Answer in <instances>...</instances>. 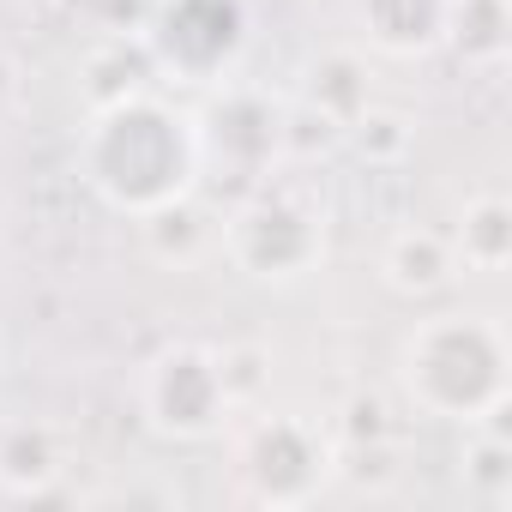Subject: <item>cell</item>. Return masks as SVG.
Returning <instances> with one entry per match:
<instances>
[{
    "label": "cell",
    "instance_id": "6da1fadb",
    "mask_svg": "<svg viewBox=\"0 0 512 512\" xmlns=\"http://www.w3.org/2000/svg\"><path fill=\"white\" fill-rule=\"evenodd\" d=\"M199 121L163 97L127 91L115 103H97L85 139H79V181L127 217H145L199 181Z\"/></svg>",
    "mask_w": 512,
    "mask_h": 512
},
{
    "label": "cell",
    "instance_id": "7a4b0ae2",
    "mask_svg": "<svg viewBox=\"0 0 512 512\" xmlns=\"http://www.w3.org/2000/svg\"><path fill=\"white\" fill-rule=\"evenodd\" d=\"M506 332L488 314H428L410 326L398 350V380L422 416L482 422L506 410Z\"/></svg>",
    "mask_w": 512,
    "mask_h": 512
},
{
    "label": "cell",
    "instance_id": "3957f363",
    "mask_svg": "<svg viewBox=\"0 0 512 512\" xmlns=\"http://www.w3.org/2000/svg\"><path fill=\"white\" fill-rule=\"evenodd\" d=\"M139 404H145V422L163 434V440H217L235 416V392L223 380V356L205 350V344H169L145 362V380H139Z\"/></svg>",
    "mask_w": 512,
    "mask_h": 512
},
{
    "label": "cell",
    "instance_id": "277c9868",
    "mask_svg": "<svg viewBox=\"0 0 512 512\" xmlns=\"http://www.w3.org/2000/svg\"><path fill=\"white\" fill-rule=\"evenodd\" d=\"M223 253L260 284H296L326 260V223L296 193H260L223 217Z\"/></svg>",
    "mask_w": 512,
    "mask_h": 512
},
{
    "label": "cell",
    "instance_id": "5b68a950",
    "mask_svg": "<svg viewBox=\"0 0 512 512\" xmlns=\"http://www.w3.org/2000/svg\"><path fill=\"white\" fill-rule=\"evenodd\" d=\"M235 476L260 506H308L332 482V440L302 416H253L235 434Z\"/></svg>",
    "mask_w": 512,
    "mask_h": 512
},
{
    "label": "cell",
    "instance_id": "8992f818",
    "mask_svg": "<svg viewBox=\"0 0 512 512\" xmlns=\"http://www.w3.org/2000/svg\"><path fill=\"white\" fill-rule=\"evenodd\" d=\"M145 43L163 73L187 85H223V73L247 49V7L241 0H157Z\"/></svg>",
    "mask_w": 512,
    "mask_h": 512
},
{
    "label": "cell",
    "instance_id": "52a82bcc",
    "mask_svg": "<svg viewBox=\"0 0 512 512\" xmlns=\"http://www.w3.org/2000/svg\"><path fill=\"white\" fill-rule=\"evenodd\" d=\"M199 145H217L235 169H266L284 151V115L253 91H223L211 121L199 127Z\"/></svg>",
    "mask_w": 512,
    "mask_h": 512
},
{
    "label": "cell",
    "instance_id": "ba28073f",
    "mask_svg": "<svg viewBox=\"0 0 512 512\" xmlns=\"http://www.w3.org/2000/svg\"><path fill=\"white\" fill-rule=\"evenodd\" d=\"M368 43L386 55H434L446 49V19H452V0H356Z\"/></svg>",
    "mask_w": 512,
    "mask_h": 512
},
{
    "label": "cell",
    "instance_id": "9c48e42d",
    "mask_svg": "<svg viewBox=\"0 0 512 512\" xmlns=\"http://www.w3.org/2000/svg\"><path fill=\"white\" fill-rule=\"evenodd\" d=\"M145 223V247L157 253L163 266H199L211 247H223V223L193 199V193H181V199H169V205H157V211H145L139 217Z\"/></svg>",
    "mask_w": 512,
    "mask_h": 512
},
{
    "label": "cell",
    "instance_id": "30bf717a",
    "mask_svg": "<svg viewBox=\"0 0 512 512\" xmlns=\"http://www.w3.org/2000/svg\"><path fill=\"white\" fill-rule=\"evenodd\" d=\"M380 272H386V284H392L398 296H416V302H422V296L452 290V278H458V253H452V241L434 235V229H404V235H392Z\"/></svg>",
    "mask_w": 512,
    "mask_h": 512
},
{
    "label": "cell",
    "instance_id": "8fae6325",
    "mask_svg": "<svg viewBox=\"0 0 512 512\" xmlns=\"http://www.w3.org/2000/svg\"><path fill=\"white\" fill-rule=\"evenodd\" d=\"M314 85H308V109H320L338 133L368 109V67L350 55V49H332V55H320L314 61V73H308Z\"/></svg>",
    "mask_w": 512,
    "mask_h": 512
},
{
    "label": "cell",
    "instance_id": "7c38bea8",
    "mask_svg": "<svg viewBox=\"0 0 512 512\" xmlns=\"http://www.w3.org/2000/svg\"><path fill=\"white\" fill-rule=\"evenodd\" d=\"M55 476H61V452H55L49 428L19 422L0 434V488L7 494H43Z\"/></svg>",
    "mask_w": 512,
    "mask_h": 512
},
{
    "label": "cell",
    "instance_id": "4fadbf2b",
    "mask_svg": "<svg viewBox=\"0 0 512 512\" xmlns=\"http://www.w3.org/2000/svg\"><path fill=\"white\" fill-rule=\"evenodd\" d=\"M458 260L470 272H500L512 260V205L500 193H482L464 205V229H458Z\"/></svg>",
    "mask_w": 512,
    "mask_h": 512
},
{
    "label": "cell",
    "instance_id": "5bb4252c",
    "mask_svg": "<svg viewBox=\"0 0 512 512\" xmlns=\"http://www.w3.org/2000/svg\"><path fill=\"white\" fill-rule=\"evenodd\" d=\"M506 0H452V19H446V49H458L476 67H494L506 55Z\"/></svg>",
    "mask_w": 512,
    "mask_h": 512
},
{
    "label": "cell",
    "instance_id": "9a60e30c",
    "mask_svg": "<svg viewBox=\"0 0 512 512\" xmlns=\"http://www.w3.org/2000/svg\"><path fill=\"white\" fill-rule=\"evenodd\" d=\"M344 139H356V145H362V157H392V151H404V145H410L404 121H398V115H374V109H362V115L344 127Z\"/></svg>",
    "mask_w": 512,
    "mask_h": 512
}]
</instances>
